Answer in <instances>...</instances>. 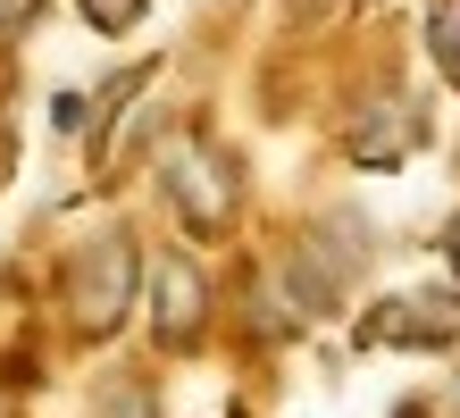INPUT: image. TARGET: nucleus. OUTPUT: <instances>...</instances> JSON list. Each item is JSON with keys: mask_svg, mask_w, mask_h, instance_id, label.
I'll return each instance as SVG.
<instances>
[{"mask_svg": "<svg viewBox=\"0 0 460 418\" xmlns=\"http://www.w3.org/2000/svg\"><path fill=\"white\" fill-rule=\"evenodd\" d=\"M50 126H59V134H75V126H84V101H75V93H59V109H50Z\"/></svg>", "mask_w": 460, "mask_h": 418, "instance_id": "obj_8", "label": "nucleus"}, {"mask_svg": "<svg viewBox=\"0 0 460 418\" xmlns=\"http://www.w3.org/2000/svg\"><path fill=\"white\" fill-rule=\"evenodd\" d=\"M201 326H209V276L184 260V251H168V260L151 268V334L168 351H184Z\"/></svg>", "mask_w": 460, "mask_h": 418, "instance_id": "obj_3", "label": "nucleus"}, {"mask_svg": "<svg viewBox=\"0 0 460 418\" xmlns=\"http://www.w3.org/2000/svg\"><path fill=\"white\" fill-rule=\"evenodd\" d=\"M402 343H411V351H444V343H460V285L402 293Z\"/></svg>", "mask_w": 460, "mask_h": 418, "instance_id": "obj_4", "label": "nucleus"}, {"mask_svg": "<svg viewBox=\"0 0 460 418\" xmlns=\"http://www.w3.org/2000/svg\"><path fill=\"white\" fill-rule=\"evenodd\" d=\"M134 293H143V251H134V235H93L67 260V310H75L84 334H118Z\"/></svg>", "mask_w": 460, "mask_h": 418, "instance_id": "obj_1", "label": "nucleus"}, {"mask_svg": "<svg viewBox=\"0 0 460 418\" xmlns=\"http://www.w3.org/2000/svg\"><path fill=\"white\" fill-rule=\"evenodd\" d=\"M411 143H419V118H411V109H402V101L368 109V118L351 126V159H360V167H394V159L411 151Z\"/></svg>", "mask_w": 460, "mask_h": 418, "instance_id": "obj_5", "label": "nucleus"}, {"mask_svg": "<svg viewBox=\"0 0 460 418\" xmlns=\"http://www.w3.org/2000/svg\"><path fill=\"white\" fill-rule=\"evenodd\" d=\"M0 25H17V0H0Z\"/></svg>", "mask_w": 460, "mask_h": 418, "instance_id": "obj_11", "label": "nucleus"}, {"mask_svg": "<svg viewBox=\"0 0 460 418\" xmlns=\"http://www.w3.org/2000/svg\"><path fill=\"white\" fill-rule=\"evenodd\" d=\"M394 418H427V402H402V410H394Z\"/></svg>", "mask_w": 460, "mask_h": 418, "instance_id": "obj_10", "label": "nucleus"}, {"mask_svg": "<svg viewBox=\"0 0 460 418\" xmlns=\"http://www.w3.org/2000/svg\"><path fill=\"white\" fill-rule=\"evenodd\" d=\"M427 50H436V67L452 76V93H460V0H436V17H427Z\"/></svg>", "mask_w": 460, "mask_h": 418, "instance_id": "obj_6", "label": "nucleus"}, {"mask_svg": "<svg viewBox=\"0 0 460 418\" xmlns=\"http://www.w3.org/2000/svg\"><path fill=\"white\" fill-rule=\"evenodd\" d=\"M159 192L176 201L184 218V235H226V218H234V176L218 167V151L209 143H176V151H159Z\"/></svg>", "mask_w": 460, "mask_h": 418, "instance_id": "obj_2", "label": "nucleus"}, {"mask_svg": "<svg viewBox=\"0 0 460 418\" xmlns=\"http://www.w3.org/2000/svg\"><path fill=\"white\" fill-rule=\"evenodd\" d=\"M84 9L93 34H126V25H143V0H75Z\"/></svg>", "mask_w": 460, "mask_h": 418, "instance_id": "obj_7", "label": "nucleus"}, {"mask_svg": "<svg viewBox=\"0 0 460 418\" xmlns=\"http://www.w3.org/2000/svg\"><path fill=\"white\" fill-rule=\"evenodd\" d=\"M444 268L460 276V218H452V227H444Z\"/></svg>", "mask_w": 460, "mask_h": 418, "instance_id": "obj_9", "label": "nucleus"}]
</instances>
